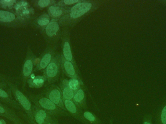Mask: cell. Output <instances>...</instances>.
I'll return each instance as SVG.
<instances>
[{
	"label": "cell",
	"instance_id": "cell-1",
	"mask_svg": "<svg viewBox=\"0 0 166 124\" xmlns=\"http://www.w3.org/2000/svg\"><path fill=\"white\" fill-rule=\"evenodd\" d=\"M61 66V58L57 55L53 57L49 65L47 66L45 71L46 77L50 83H53L58 79L60 73Z\"/></svg>",
	"mask_w": 166,
	"mask_h": 124
},
{
	"label": "cell",
	"instance_id": "cell-7",
	"mask_svg": "<svg viewBox=\"0 0 166 124\" xmlns=\"http://www.w3.org/2000/svg\"><path fill=\"white\" fill-rule=\"evenodd\" d=\"M63 56L64 58L66 60L72 62L73 60V54L71 52L70 42L68 38L64 40L63 42Z\"/></svg>",
	"mask_w": 166,
	"mask_h": 124
},
{
	"label": "cell",
	"instance_id": "cell-26",
	"mask_svg": "<svg viewBox=\"0 0 166 124\" xmlns=\"http://www.w3.org/2000/svg\"><path fill=\"white\" fill-rule=\"evenodd\" d=\"M5 112V109L3 108L0 106V113H4Z\"/></svg>",
	"mask_w": 166,
	"mask_h": 124
},
{
	"label": "cell",
	"instance_id": "cell-23",
	"mask_svg": "<svg viewBox=\"0 0 166 124\" xmlns=\"http://www.w3.org/2000/svg\"><path fill=\"white\" fill-rule=\"evenodd\" d=\"M143 124H153L151 116H146L144 119Z\"/></svg>",
	"mask_w": 166,
	"mask_h": 124
},
{
	"label": "cell",
	"instance_id": "cell-9",
	"mask_svg": "<svg viewBox=\"0 0 166 124\" xmlns=\"http://www.w3.org/2000/svg\"><path fill=\"white\" fill-rule=\"evenodd\" d=\"M53 55H54V52L52 50H50L48 52L45 53L41 59L39 63L40 69H44L45 68H46L47 66L49 65L50 62L52 60Z\"/></svg>",
	"mask_w": 166,
	"mask_h": 124
},
{
	"label": "cell",
	"instance_id": "cell-17",
	"mask_svg": "<svg viewBox=\"0 0 166 124\" xmlns=\"http://www.w3.org/2000/svg\"><path fill=\"white\" fill-rule=\"evenodd\" d=\"M68 84L70 87L74 91H77L79 87V80L75 78H71L70 80L68 81Z\"/></svg>",
	"mask_w": 166,
	"mask_h": 124
},
{
	"label": "cell",
	"instance_id": "cell-16",
	"mask_svg": "<svg viewBox=\"0 0 166 124\" xmlns=\"http://www.w3.org/2000/svg\"><path fill=\"white\" fill-rule=\"evenodd\" d=\"M50 14L53 17H59L63 14V10L58 6L52 5L49 9Z\"/></svg>",
	"mask_w": 166,
	"mask_h": 124
},
{
	"label": "cell",
	"instance_id": "cell-14",
	"mask_svg": "<svg viewBox=\"0 0 166 124\" xmlns=\"http://www.w3.org/2000/svg\"><path fill=\"white\" fill-rule=\"evenodd\" d=\"M63 100H64V106L65 107L66 109H67V110L71 114H76L77 110L74 103L70 100H67V99H63Z\"/></svg>",
	"mask_w": 166,
	"mask_h": 124
},
{
	"label": "cell",
	"instance_id": "cell-5",
	"mask_svg": "<svg viewBox=\"0 0 166 124\" xmlns=\"http://www.w3.org/2000/svg\"><path fill=\"white\" fill-rule=\"evenodd\" d=\"M61 89L62 90V97L63 99L70 101L74 98V92L70 87L68 84V81L66 80H64L62 81Z\"/></svg>",
	"mask_w": 166,
	"mask_h": 124
},
{
	"label": "cell",
	"instance_id": "cell-27",
	"mask_svg": "<svg viewBox=\"0 0 166 124\" xmlns=\"http://www.w3.org/2000/svg\"><path fill=\"white\" fill-rule=\"evenodd\" d=\"M0 124H5V122L4 120H0Z\"/></svg>",
	"mask_w": 166,
	"mask_h": 124
},
{
	"label": "cell",
	"instance_id": "cell-24",
	"mask_svg": "<svg viewBox=\"0 0 166 124\" xmlns=\"http://www.w3.org/2000/svg\"><path fill=\"white\" fill-rule=\"evenodd\" d=\"M34 83L37 85H42L44 83V80L42 78H38L34 80Z\"/></svg>",
	"mask_w": 166,
	"mask_h": 124
},
{
	"label": "cell",
	"instance_id": "cell-15",
	"mask_svg": "<svg viewBox=\"0 0 166 124\" xmlns=\"http://www.w3.org/2000/svg\"><path fill=\"white\" fill-rule=\"evenodd\" d=\"M74 98L76 103L78 104H82L84 101V92L81 89H79L78 90L76 91V93L74 96Z\"/></svg>",
	"mask_w": 166,
	"mask_h": 124
},
{
	"label": "cell",
	"instance_id": "cell-3",
	"mask_svg": "<svg viewBox=\"0 0 166 124\" xmlns=\"http://www.w3.org/2000/svg\"><path fill=\"white\" fill-rule=\"evenodd\" d=\"M48 97L50 101L57 106L61 109H64V100L62 98L61 92L58 86L54 85L50 87V91L48 93Z\"/></svg>",
	"mask_w": 166,
	"mask_h": 124
},
{
	"label": "cell",
	"instance_id": "cell-8",
	"mask_svg": "<svg viewBox=\"0 0 166 124\" xmlns=\"http://www.w3.org/2000/svg\"><path fill=\"white\" fill-rule=\"evenodd\" d=\"M60 30V25L56 21L50 22L46 27V33L49 37H52L55 36Z\"/></svg>",
	"mask_w": 166,
	"mask_h": 124
},
{
	"label": "cell",
	"instance_id": "cell-12",
	"mask_svg": "<svg viewBox=\"0 0 166 124\" xmlns=\"http://www.w3.org/2000/svg\"><path fill=\"white\" fill-rule=\"evenodd\" d=\"M47 117L46 112L44 110H41L38 111L36 114L35 119L38 124H44Z\"/></svg>",
	"mask_w": 166,
	"mask_h": 124
},
{
	"label": "cell",
	"instance_id": "cell-11",
	"mask_svg": "<svg viewBox=\"0 0 166 124\" xmlns=\"http://www.w3.org/2000/svg\"><path fill=\"white\" fill-rule=\"evenodd\" d=\"M15 19V16L13 13L6 11L0 10V21L5 23L11 22Z\"/></svg>",
	"mask_w": 166,
	"mask_h": 124
},
{
	"label": "cell",
	"instance_id": "cell-18",
	"mask_svg": "<svg viewBox=\"0 0 166 124\" xmlns=\"http://www.w3.org/2000/svg\"><path fill=\"white\" fill-rule=\"evenodd\" d=\"M49 23H50L49 19L48 17H42L38 21V25L42 26L47 25Z\"/></svg>",
	"mask_w": 166,
	"mask_h": 124
},
{
	"label": "cell",
	"instance_id": "cell-2",
	"mask_svg": "<svg viewBox=\"0 0 166 124\" xmlns=\"http://www.w3.org/2000/svg\"><path fill=\"white\" fill-rule=\"evenodd\" d=\"M92 7V4L85 2H79L73 6L70 9V17L73 19H77L89 12Z\"/></svg>",
	"mask_w": 166,
	"mask_h": 124
},
{
	"label": "cell",
	"instance_id": "cell-4",
	"mask_svg": "<svg viewBox=\"0 0 166 124\" xmlns=\"http://www.w3.org/2000/svg\"><path fill=\"white\" fill-rule=\"evenodd\" d=\"M61 65L63 69L68 76L71 78H75L76 77V71L74 64L71 62L66 60L63 56L61 57Z\"/></svg>",
	"mask_w": 166,
	"mask_h": 124
},
{
	"label": "cell",
	"instance_id": "cell-6",
	"mask_svg": "<svg viewBox=\"0 0 166 124\" xmlns=\"http://www.w3.org/2000/svg\"><path fill=\"white\" fill-rule=\"evenodd\" d=\"M39 103L43 108L52 112H56L58 110L57 106L46 97L41 98L39 101Z\"/></svg>",
	"mask_w": 166,
	"mask_h": 124
},
{
	"label": "cell",
	"instance_id": "cell-25",
	"mask_svg": "<svg viewBox=\"0 0 166 124\" xmlns=\"http://www.w3.org/2000/svg\"><path fill=\"white\" fill-rule=\"evenodd\" d=\"M0 97L5 98V97H8V95H7V94L5 91H4V90L0 89Z\"/></svg>",
	"mask_w": 166,
	"mask_h": 124
},
{
	"label": "cell",
	"instance_id": "cell-22",
	"mask_svg": "<svg viewBox=\"0 0 166 124\" xmlns=\"http://www.w3.org/2000/svg\"><path fill=\"white\" fill-rule=\"evenodd\" d=\"M79 2V0H64L63 2L66 5H70L76 4L77 2Z\"/></svg>",
	"mask_w": 166,
	"mask_h": 124
},
{
	"label": "cell",
	"instance_id": "cell-13",
	"mask_svg": "<svg viewBox=\"0 0 166 124\" xmlns=\"http://www.w3.org/2000/svg\"><path fill=\"white\" fill-rule=\"evenodd\" d=\"M33 68V64L31 60H27L24 65L23 73L24 76L28 77L30 76Z\"/></svg>",
	"mask_w": 166,
	"mask_h": 124
},
{
	"label": "cell",
	"instance_id": "cell-21",
	"mask_svg": "<svg viewBox=\"0 0 166 124\" xmlns=\"http://www.w3.org/2000/svg\"><path fill=\"white\" fill-rule=\"evenodd\" d=\"M16 2L15 1H7V0H2L0 1V3H1L2 5L5 6H9L12 5Z\"/></svg>",
	"mask_w": 166,
	"mask_h": 124
},
{
	"label": "cell",
	"instance_id": "cell-10",
	"mask_svg": "<svg viewBox=\"0 0 166 124\" xmlns=\"http://www.w3.org/2000/svg\"><path fill=\"white\" fill-rule=\"evenodd\" d=\"M16 95L17 96L18 100L19 101L20 104L26 110H29L31 108V104L30 102L28 100L25 96L23 95L22 93L20 91L17 90L16 92Z\"/></svg>",
	"mask_w": 166,
	"mask_h": 124
},
{
	"label": "cell",
	"instance_id": "cell-20",
	"mask_svg": "<svg viewBox=\"0 0 166 124\" xmlns=\"http://www.w3.org/2000/svg\"><path fill=\"white\" fill-rule=\"evenodd\" d=\"M51 4L50 0H39L38 2V5L41 7L44 8L47 7Z\"/></svg>",
	"mask_w": 166,
	"mask_h": 124
},
{
	"label": "cell",
	"instance_id": "cell-19",
	"mask_svg": "<svg viewBox=\"0 0 166 124\" xmlns=\"http://www.w3.org/2000/svg\"><path fill=\"white\" fill-rule=\"evenodd\" d=\"M84 116L87 120L90 122H94L95 120V116L89 112H85L84 114Z\"/></svg>",
	"mask_w": 166,
	"mask_h": 124
}]
</instances>
